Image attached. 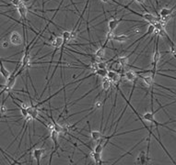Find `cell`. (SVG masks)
Returning a JSON list of instances; mask_svg holds the SVG:
<instances>
[{
  "label": "cell",
  "mask_w": 176,
  "mask_h": 165,
  "mask_svg": "<svg viewBox=\"0 0 176 165\" xmlns=\"http://www.w3.org/2000/svg\"><path fill=\"white\" fill-rule=\"evenodd\" d=\"M121 21L139 22V21H137V20L125 19V18H124V16H122V18H114V17H112V18L111 20H109V21H108V32H107V34H106L105 41H104V43L102 45L103 47L106 48V46H107V44H108L109 41H111V40H112V35H114V32H115V29L118 27V25H119V23H120Z\"/></svg>",
  "instance_id": "obj_1"
},
{
  "label": "cell",
  "mask_w": 176,
  "mask_h": 165,
  "mask_svg": "<svg viewBox=\"0 0 176 165\" xmlns=\"http://www.w3.org/2000/svg\"><path fill=\"white\" fill-rule=\"evenodd\" d=\"M25 2H26V1H24V0H23V1L21 2V4L17 7V9H18L19 14V16L21 18V21L26 24L27 21L29 22V20L27 18V14L30 12V7H27V5H26V3H25Z\"/></svg>",
  "instance_id": "obj_2"
},
{
  "label": "cell",
  "mask_w": 176,
  "mask_h": 165,
  "mask_svg": "<svg viewBox=\"0 0 176 165\" xmlns=\"http://www.w3.org/2000/svg\"><path fill=\"white\" fill-rule=\"evenodd\" d=\"M24 38L19 34L18 31H12L10 36H9V42L11 44H13L14 46H19L23 43Z\"/></svg>",
  "instance_id": "obj_3"
},
{
  "label": "cell",
  "mask_w": 176,
  "mask_h": 165,
  "mask_svg": "<svg viewBox=\"0 0 176 165\" xmlns=\"http://www.w3.org/2000/svg\"><path fill=\"white\" fill-rule=\"evenodd\" d=\"M156 31V29H155V27H154V25H152V24H149L148 25V30H147V32L144 34V35H142L140 38H138V39L136 40V41H135L133 43H131L127 48V50H129V49H131V47H133L136 43H137V42H139L140 41H142L143 39H145V38L147 37V36H148V35H151L152 33H154Z\"/></svg>",
  "instance_id": "obj_4"
},
{
  "label": "cell",
  "mask_w": 176,
  "mask_h": 165,
  "mask_svg": "<svg viewBox=\"0 0 176 165\" xmlns=\"http://www.w3.org/2000/svg\"><path fill=\"white\" fill-rule=\"evenodd\" d=\"M45 152H46V149H45V148H43V147L32 149V156H33V159L36 161L37 165H41L40 164V160L44 155Z\"/></svg>",
  "instance_id": "obj_5"
},
{
  "label": "cell",
  "mask_w": 176,
  "mask_h": 165,
  "mask_svg": "<svg viewBox=\"0 0 176 165\" xmlns=\"http://www.w3.org/2000/svg\"><path fill=\"white\" fill-rule=\"evenodd\" d=\"M138 78H141L143 80L144 84L147 87L149 88H153V85L155 84L154 78L152 77V75H142V74H138Z\"/></svg>",
  "instance_id": "obj_6"
},
{
  "label": "cell",
  "mask_w": 176,
  "mask_h": 165,
  "mask_svg": "<svg viewBox=\"0 0 176 165\" xmlns=\"http://www.w3.org/2000/svg\"><path fill=\"white\" fill-rule=\"evenodd\" d=\"M124 78L127 79V81H129V82H135L138 78L136 72V71H133V70L127 71V72L124 73Z\"/></svg>",
  "instance_id": "obj_7"
},
{
  "label": "cell",
  "mask_w": 176,
  "mask_h": 165,
  "mask_svg": "<svg viewBox=\"0 0 176 165\" xmlns=\"http://www.w3.org/2000/svg\"><path fill=\"white\" fill-rule=\"evenodd\" d=\"M176 8V5L173 7H172V8H167V7H163V8H161V10L159 12V15H160V18H166V17H170V16H172V13H173V10Z\"/></svg>",
  "instance_id": "obj_8"
},
{
  "label": "cell",
  "mask_w": 176,
  "mask_h": 165,
  "mask_svg": "<svg viewBox=\"0 0 176 165\" xmlns=\"http://www.w3.org/2000/svg\"><path fill=\"white\" fill-rule=\"evenodd\" d=\"M128 39H129V35H127V33L117 34V35L115 34V35H112V41H115L117 42H125Z\"/></svg>",
  "instance_id": "obj_9"
},
{
  "label": "cell",
  "mask_w": 176,
  "mask_h": 165,
  "mask_svg": "<svg viewBox=\"0 0 176 165\" xmlns=\"http://www.w3.org/2000/svg\"><path fill=\"white\" fill-rule=\"evenodd\" d=\"M103 132L98 131V130H91V138L92 139V141L98 142L100 139L103 138Z\"/></svg>",
  "instance_id": "obj_10"
},
{
  "label": "cell",
  "mask_w": 176,
  "mask_h": 165,
  "mask_svg": "<svg viewBox=\"0 0 176 165\" xmlns=\"http://www.w3.org/2000/svg\"><path fill=\"white\" fill-rule=\"evenodd\" d=\"M63 41H64V40H63V37H57L55 36V40L50 43V45H51L52 47L54 48H58L60 49L63 45Z\"/></svg>",
  "instance_id": "obj_11"
},
{
  "label": "cell",
  "mask_w": 176,
  "mask_h": 165,
  "mask_svg": "<svg viewBox=\"0 0 176 165\" xmlns=\"http://www.w3.org/2000/svg\"><path fill=\"white\" fill-rule=\"evenodd\" d=\"M95 58H97V59H99V60H100L102 61L103 58H104V56H105V48L104 47H100L96 52H95Z\"/></svg>",
  "instance_id": "obj_12"
},
{
  "label": "cell",
  "mask_w": 176,
  "mask_h": 165,
  "mask_svg": "<svg viewBox=\"0 0 176 165\" xmlns=\"http://www.w3.org/2000/svg\"><path fill=\"white\" fill-rule=\"evenodd\" d=\"M0 73H1V75L6 80H7L11 75V73L8 70H7V68L3 64V62H1V65H0Z\"/></svg>",
  "instance_id": "obj_13"
},
{
  "label": "cell",
  "mask_w": 176,
  "mask_h": 165,
  "mask_svg": "<svg viewBox=\"0 0 176 165\" xmlns=\"http://www.w3.org/2000/svg\"><path fill=\"white\" fill-rule=\"evenodd\" d=\"M112 81H110L108 78H104V80L102 83V88L103 92H107L109 91V89L111 88V84H112Z\"/></svg>",
  "instance_id": "obj_14"
},
{
  "label": "cell",
  "mask_w": 176,
  "mask_h": 165,
  "mask_svg": "<svg viewBox=\"0 0 176 165\" xmlns=\"http://www.w3.org/2000/svg\"><path fill=\"white\" fill-rule=\"evenodd\" d=\"M142 118H143L144 120H146V121H148V122H150V123H152L153 120L155 119V118H154V113H153V112H148V113H145L144 115H143V117H142Z\"/></svg>",
  "instance_id": "obj_15"
},
{
  "label": "cell",
  "mask_w": 176,
  "mask_h": 165,
  "mask_svg": "<svg viewBox=\"0 0 176 165\" xmlns=\"http://www.w3.org/2000/svg\"><path fill=\"white\" fill-rule=\"evenodd\" d=\"M100 86H102V84H98L97 86H95V87H93V88H91V90H90L89 92H88L87 94H85V95H82L81 97H79V99H77V100H75V101H74V102H73V103H70V104H69V106H73V105H75V104H76V103H78V102H79V101H80V100H82V99H83L84 97H86L87 95H90V94H91V93L92 91H94L95 89H97V88H98V87H100Z\"/></svg>",
  "instance_id": "obj_16"
},
{
  "label": "cell",
  "mask_w": 176,
  "mask_h": 165,
  "mask_svg": "<svg viewBox=\"0 0 176 165\" xmlns=\"http://www.w3.org/2000/svg\"><path fill=\"white\" fill-rule=\"evenodd\" d=\"M95 73L97 76H100V77H102V78H106L107 73H108L107 70H103V69H98Z\"/></svg>",
  "instance_id": "obj_17"
},
{
  "label": "cell",
  "mask_w": 176,
  "mask_h": 165,
  "mask_svg": "<svg viewBox=\"0 0 176 165\" xmlns=\"http://www.w3.org/2000/svg\"><path fill=\"white\" fill-rule=\"evenodd\" d=\"M103 149H104V146H103V144H102V143H97L93 150H94L95 152H97V153L102 154V153H103Z\"/></svg>",
  "instance_id": "obj_18"
},
{
  "label": "cell",
  "mask_w": 176,
  "mask_h": 165,
  "mask_svg": "<svg viewBox=\"0 0 176 165\" xmlns=\"http://www.w3.org/2000/svg\"><path fill=\"white\" fill-rule=\"evenodd\" d=\"M107 65H108V62L107 61H97V66H98V69H103V70H106L107 68Z\"/></svg>",
  "instance_id": "obj_19"
},
{
  "label": "cell",
  "mask_w": 176,
  "mask_h": 165,
  "mask_svg": "<svg viewBox=\"0 0 176 165\" xmlns=\"http://www.w3.org/2000/svg\"><path fill=\"white\" fill-rule=\"evenodd\" d=\"M8 111H9V109H7V107L5 106V104L1 105V107H0V113H1V117L2 118L5 116V114H7Z\"/></svg>",
  "instance_id": "obj_20"
},
{
  "label": "cell",
  "mask_w": 176,
  "mask_h": 165,
  "mask_svg": "<svg viewBox=\"0 0 176 165\" xmlns=\"http://www.w3.org/2000/svg\"><path fill=\"white\" fill-rule=\"evenodd\" d=\"M118 73L116 72V71H112V70H110V71H108V73H107V78L111 81L112 78L115 77V76Z\"/></svg>",
  "instance_id": "obj_21"
},
{
  "label": "cell",
  "mask_w": 176,
  "mask_h": 165,
  "mask_svg": "<svg viewBox=\"0 0 176 165\" xmlns=\"http://www.w3.org/2000/svg\"><path fill=\"white\" fill-rule=\"evenodd\" d=\"M1 46H2V48H3V49L7 48V47H8V42H7V41H2Z\"/></svg>",
  "instance_id": "obj_22"
},
{
  "label": "cell",
  "mask_w": 176,
  "mask_h": 165,
  "mask_svg": "<svg viewBox=\"0 0 176 165\" xmlns=\"http://www.w3.org/2000/svg\"><path fill=\"white\" fill-rule=\"evenodd\" d=\"M132 1H136V2L140 3V4H143L145 2V0H132Z\"/></svg>",
  "instance_id": "obj_23"
},
{
  "label": "cell",
  "mask_w": 176,
  "mask_h": 165,
  "mask_svg": "<svg viewBox=\"0 0 176 165\" xmlns=\"http://www.w3.org/2000/svg\"><path fill=\"white\" fill-rule=\"evenodd\" d=\"M175 15H176V12H175Z\"/></svg>",
  "instance_id": "obj_24"
},
{
  "label": "cell",
  "mask_w": 176,
  "mask_h": 165,
  "mask_svg": "<svg viewBox=\"0 0 176 165\" xmlns=\"http://www.w3.org/2000/svg\"><path fill=\"white\" fill-rule=\"evenodd\" d=\"M175 132H176V129H175Z\"/></svg>",
  "instance_id": "obj_25"
}]
</instances>
